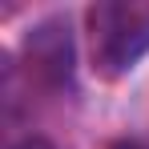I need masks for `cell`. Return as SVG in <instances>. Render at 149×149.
I'll return each mask as SVG.
<instances>
[{"label": "cell", "instance_id": "cell-1", "mask_svg": "<svg viewBox=\"0 0 149 149\" xmlns=\"http://www.w3.org/2000/svg\"><path fill=\"white\" fill-rule=\"evenodd\" d=\"M85 32L93 73L117 81L149 56V4H93L85 8Z\"/></svg>", "mask_w": 149, "mask_h": 149}, {"label": "cell", "instance_id": "cell-2", "mask_svg": "<svg viewBox=\"0 0 149 149\" xmlns=\"http://www.w3.org/2000/svg\"><path fill=\"white\" fill-rule=\"evenodd\" d=\"M24 49H28V65L45 81L65 85L73 77V36H69V20L65 16H52L45 24H36Z\"/></svg>", "mask_w": 149, "mask_h": 149}, {"label": "cell", "instance_id": "cell-3", "mask_svg": "<svg viewBox=\"0 0 149 149\" xmlns=\"http://www.w3.org/2000/svg\"><path fill=\"white\" fill-rule=\"evenodd\" d=\"M8 149H52V141H45L40 133H28V137H20V141H12Z\"/></svg>", "mask_w": 149, "mask_h": 149}, {"label": "cell", "instance_id": "cell-4", "mask_svg": "<svg viewBox=\"0 0 149 149\" xmlns=\"http://www.w3.org/2000/svg\"><path fill=\"white\" fill-rule=\"evenodd\" d=\"M109 149H149V145H141V141H113Z\"/></svg>", "mask_w": 149, "mask_h": 149}]
</instances>
